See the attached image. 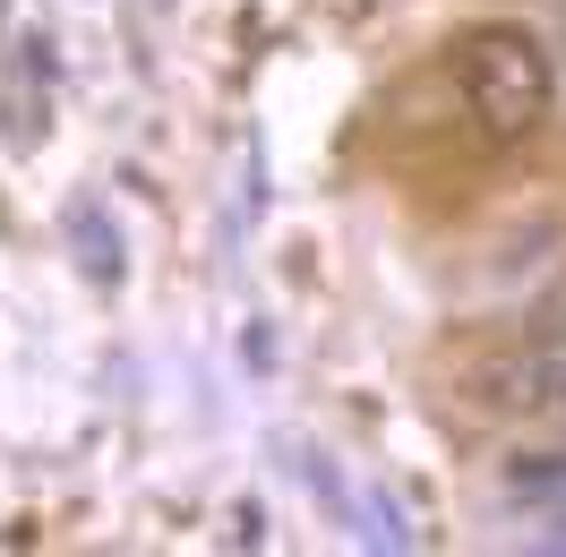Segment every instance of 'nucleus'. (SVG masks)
I'll return each instance as SVG.
<instances>
[{"instance_id":"nucleus-1","label":"nucleus","mask_w":566,"mask_h":557,"mask_svg":"<svg viewBox=\"0 0 566 557\" xmlns=\"http://www.w3.org/2000/svg\"><path fill=\"white\" fill-rule=\"evenodd\" d=\"M463 104H472V129L490 146H524L549 129L558 112V61L549 43L515 27V18H490L463 35Z\"/></svg>"},{"instance_id":"nucleus-2","label":"nucleus","mask_w":566,"mask_h":557,"mask_svg":"<svg viewBox=\"0 0 566 557\" xmlns=\"http://www.w3.org/2000/svg\"><path fill=\"white\" fill-rule=\"evenodd\" d=\"M481 395L497 412H566V344H524L481 369Z\"/></svg>"},{"instance_id":"nucleus-3","label":"nucleus","mask_w":566,"mask_h":557,"mask_svg":"<svg viewBox=\"0 0 566 557\" xmlns=\"http://www.w3.org/2000/svg\"><path fill=\"white\" fill-rule=\"evenodd\" d=\"M506 497H524V506H566V454H524V463H506Z\"/></svg>"},{"instance_id":"nucleus-4","label":"nucleus","mask_w":566,"mask_h":557,"mask_svg":"<svg viewBox=\"0 0 566 557\" xmlns=\"http://www.w3.org/2000/svg\"><path fill=\"white\" fill-rule=\"evenodd\" d=\"M549 549H566V532H549Z\"/></svg>"}]
</instances>
